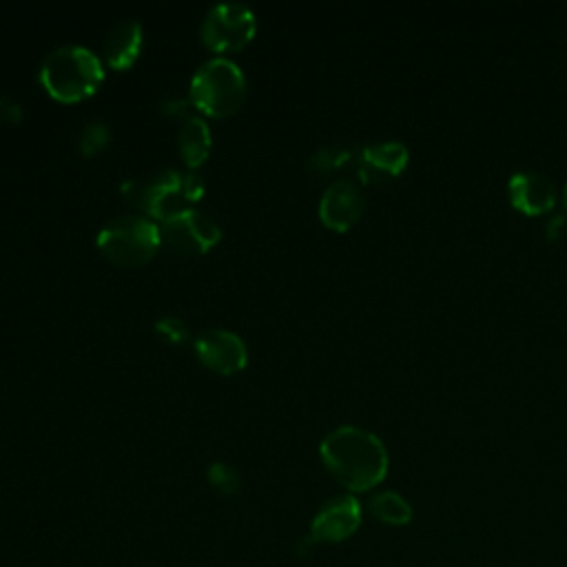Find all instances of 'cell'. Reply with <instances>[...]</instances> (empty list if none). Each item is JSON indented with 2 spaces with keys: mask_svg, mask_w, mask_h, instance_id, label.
Masks as SVG:
<instances>
[{
  "mask_svg": "<svg viewBox=\"0 0 567 567\" xmlns=\"http://www.w3.org/2000/svg\"><path fill=\"white\" fill-rule=\"evenodd\" d=\"M111 137V131L104 122H89L82 131H80V140H78V146L84 155H93L97 151H102L106 146Z\"/></svg>",
  "mask_w": 567,
  "mask_h": 567,
  "instance_id": "e0dca14e",
  "label": "cell"
},
{
  "mask_svg": "<svg viewBox=\"0 0 567 567\" xmlns=\"http://www.w3.org/2000/svg\"><path fill=\"white\" fill-rule=\"evenodd\" d=\"M319 454L328 472L352 492H365L388 474V450L383 441L357 425L330 430L319 445Z\"/></svg>",
  "mask_w": 567,
  "mask_h": 567,
  "instance_id": "6da1fadb",
  "label": "cell"
},
{
  "mask_svg": "<svg viewBox=\"0 0 567 567\" xmlns=\"http://www.w3.org/2000/svg\"><path fill=\"white\" fill-rule=\"evenodd\" d=\"M563 204H565V208H567V184H565V190H563Z\"/></svg>",
  "mask_w": 567,
  "mask_h": 567,
  "instance_id": "603a6c76",
  "label": "cell"
},
{
  "mask_svg": "<svg viewBox=\"0 0 567 567\" xmlns=\"http://www.w3.org/2000/svg\"><path fill=\"white\" fill-rule=\"evenodd\" d=\"M370 514L385 525H408L412 520L410 503L396 492H379L368 501Z\"/></svg>",
  "mask_w": 567,
  "mask_h": 567,
  "instance_id": "9a60e30c",
  "label": "cell"
},
{
  "mask_svg": "<svg viewBox=\"0 0 567 567\" xmlns=\"http://www.w3.org/2000/svg\"><path fill=\"white\" fill-rule=\"evenodd\" d=\"M177 146H179V155L186 162V166L195 168V166L204 164L210 153V146H213V135H210L208 124L197 115H188L179 126Z\"/></svg>",
  "mask_w": 567,
  "mask_h": 567,
  "instance_id": "5bb4252c",
  "label": "cell"
},
{
  "mask_svg": "<svg viewBox=\"0 0 567 567\" xmlns=\"http://www.w3.org/2000/svg\"><path fill=\"white\" fill-rule=\"evenodd\" d=\"M361 525V505L354 496L341 494L321 505L310 523V538L315 543H341L350 538Z\"/></svg>",
  "mask_w": 567,
  "mask_h": 567,
  "instance_id": "9c48e42d",
  "label": "cell"
},
{
  "mask_svg": "<svg viewBox=\"0 0 567 567\" xmlns=\"http://www.w3.org/2000/svg\"><path fill=\"white\" fill-rule=\"evenodd\" d=\"M0 117L4 122H18L22 117V109L13 97L0 95Z\"/></svg>",
  "mask_w": 567,
  "mask_h": 567,
  "instance_id": "ffe728a7",
  "label": "cell"
},
{
  "mask_svg": "<svg viewBox=\"0 0 567 567\" xmlns=\"http://www.w3.org/2000/svg\"><path fill=\"white\" fill-rule=\"evenodd\" d=\"M162 235L151 217L120 215L109 219L97 237V248L115 264L137 266L151 259L159 248Z\"/></svg>",
  "mask_w": 567,
  "mask_h": 567,
  "instance_id": "277c9868",
  "label": "cell"
},
{
  "mask_svg": "<svg viewBox=\"0 0 567 567\" xmlns=\"http://www.w3.org/2000/svg\"><path fill=\"white\" fill-rule=\"evenodd\" d=\"M352 157V153L343 146H323V148H317L310 157H308V166L312 171H319V173H326V171H332V168H339L343 166L348 159Z\"/></svg>",
  "mask_w": 567,
  "mask_h": 567,
  "instance_id": "2e32d148",
  "label": "cell"
},
{
  "mask_svg": "<svg viewBox=\"0 0 567 567\" xmlns=\"http://www.w3.org/2000/svg\"><path fill=\"white\" fill-rule=\"evenodd\" d=\"M142 42H144L142 24L133 18L120 20L104 35L102 58L113 69H126L137 60V55L142 51Z\"/></svg>",
  "mask_w": 567,
  "mask_h": 567,
  "instance_id": "4fadbf2b",
  "label": "cell"
},
{
  "mask_svg": "<svg viewBox=\"0 0 567 567\" xmlns=\"http://www.w3.org/2000/svg\"><path fill=\"white\" fill-rule=\"evenodd\" d=\"M363 213L361 188L352 179L332 182L319 199V217L332 230H348Z\"/></svg>",
  "mask_w": 567,
  "mask_h": 567,
  "instance_id": "8fae6325",
  "label": "cell"
},
{
  "mask_svg": "<svg viewBox=\"0 0 567 567\" xmlns=\"http://www.w3.org/2000/svg\"><path fill=\"white\" fill-rule=\"evenodd\" d=\"M102 78V60L82 44L55 47L40 66L42 86L62 102H75L91 95Z\"/></svg>",
  "mask_w": 567,
  "mask_h": 567,
  "instance_id": "7a4b0ae2",
  "label": "cell"
},
{
  "mask_svg": "<svg viewBox=\"0 0 567 567\" xmlns=\"http://www.w3.org/2000/svg\"><path fill=\"white\" fill-rule=\"evenodd\" d=\"M509 204L523 215H543L556 204V188L538 171H518L507 182Z\"/></svg>",
  "mask_w": 567,
  "mask_h": 567,
  "instance_id": "7c38bea8",
  "label": "cell"
},
{
  "mask_svg": "<svg viewBox=\"0 0 567 567\" xmlns=\"http://www.w3.org/2000/svg\"><path fill=\"white\" fill-rule=\"evenodd\" d=\"M246 97V78L239 64L215 55L197 66L190 78L188 100L208 115L221 117L241 106Z\"/></svg>",
  "mask_w": 567,
  "mask_h": 567,
  "instance_id": "3957f363",
  "label": "cell"
},
{
  "mask_svg": "<svg viewBox=\"0 0 567 567\" xmlns=\"http://www.w3.org/2000/svg\"><path fill=\"white\" fill-rule=\"evenodd\" d=\"M188 106H193L190 100L186 97H171L166 102H162V109L168 113V115H179V117H188Z\"/></svg>",
  "mask_w": 567,
  "mask_h": 567,
  "instance_id": "44dd1931",
  "label": "cell"
},
{
  "mask_svg": "<svg viewBox=\"0 0 567 567\" xmlns=\"http://www.w3.org/2000/svg\"><path fill=\"white\" fill-rule=\"evenodd\" d=\"M197 359L219 374H233L248 361L244 339L226 328H208L195 337Z\"/></svg>",
  "mask_w": 567,
  "mask_h": 567,
  "instance_id": "ba28073f",
  "label": "cell"
},
{
  "mask_svg": "<svg viewBox=\"0 0 567 567\" xmlns=\"http://www.w3.org/2000/svg\"><path fill=\"white\" fill-rule=\"evenodd\" d=\"M408 148L403 142H377L361 148L357 157V173L365 184H385L394 179L408 164Z\"/></svg>",
  "mask_w": 567,
  "mask_h": 567,
  "instance_id": "30bf717a",
  "label": "cell"
},
{
  "mask_svg": "<svg viewBox=\"0 0 567 567\" xmlns=\"http://www.w3.org/2000/svg\"><path fill=\"white\" fill-rule=\"evenodd\" d=\"M155 330L173 343H182L188 339V326L179 317H159L155 321Z\"/></svg>",
  "mask_w": 567,
  "mask_h": 567,
  "instance_id": "ac0fdd59",
  "label": "cell"
},
{
  "mask_svg": "<svg viewBox=\"0 0 567 567\" xmlns=\"http://www.w3.org/2000/svg\"><path fill=\"white\" fill-rule=\"evenodd\" d=\"M159 235L175 250L195 255V252H206L208 248H213L221 237V228L206 213L188 208L184 213H177V215L164 219Z\"/></svg>",
  "mask_w": 567,
  "mask_h": 567,
  "instance_id": "52a82bcc",
  "label": "cell"
},
{
  "mask_svg": "<svg viewBox=\"0 0 567 567\" xmlns=\"http://www.w3.org/2000/svg\"><path fill=\"white\" fill-rule=\"evenodd\" d=\"M204 195V182L193 171L182 168H166L157 173L140 193L142 208L153 219H168L177 213L193 208Z\"/></svg>",
  "mask_w": 567,
  "mask_h": 567,
  "instance_id": "5b68a950",
  "label": "cell"
},
{
  "mask_svg": "<svg viewBox=\"0 0 567 567\" xmlns=\"http://www.w3.org/2000/svg\"><path fill=\"white\" fill-rule=\"evenodd\" d=\"M257 29L255 13L239 2H219L202 20V42L210 51H235L252 40Z\"/></svg>",
  "mask_w": 567,
  "mask_h": 567,
  "instance_id": "8992f818",
  "label": "cell"
},
{
  "mask_svg": "<svg viewBox=\"0 0 567 567\" xmlns=\"http://www.w3.org/2000/svg\"><path fill=\"white\" fill-rule=\"evenodd\" d=\"M565 224V217L563 215H556V217H551L549 219V224H547V239L549 241H554L558 235H560V226Z\"/></svg>",
  "mask_w": 567,
  "mask_h": 567,
  "instance_id": "7402d4cb",
  "label": "cell"
},
{
  "mask_svg": "<svg viewBox=\"0 0 567 567\" xmlns=\"http://www.w3.org/2000/svg\"><path fill=\"white\" fill-rule=\"evenodd\" d=\"M210 481L215 483V485H219L224 492H230V489H235L237 487V474L228 467V465H224V463H213L210 465Z\"/></svg>",
  "mask_w": 567,
  "mask_h": 567,
  "instance_id": "d6986e66",
  "label": "cell"
}]
</instances>
